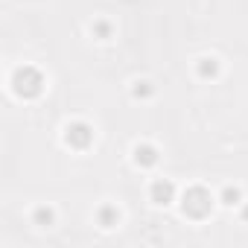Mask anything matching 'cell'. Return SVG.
Instances as JSON below:
<instances>
[{
	"mask_svg": "<svg viewBox=\"0 0 248 248\" xmlns=\"http://www.w3.org/2000/svg\"><path fill=\"white\" fill-rule=\"evenodd\" d=\"M242 216H245V219H248V207H245V213H242Z\"/></svg>",
	"mask_w": 248,
	"mask_h": 248,
	"instance_id": "7c38bea8",
	"label": "cell"
},
{
	"mask_svg": "<svg viewBox=\"0 0 248 248\" xmlns=\"http://www.w3.org/2000/svg\"><path fill=\"white\" fill-rule=\"evenodd\" d=\"M12 88L18 96L30 99V96H38L44 91V76L35 70V67H18L15 76H12Z\"/></svg>",
	"mask_w": 248,
	"mask_h": 248,
	"instance_id": "6da1fadb",
	"label": "cell"
},
{
	"mask_svg": "<svg viewBox=\"0 0 248 248\" xmlns=\"http://www.w3.org/2000/svg\"><path fill=\"white\" fill-rule=\"evenodd\" d=\"M216 73H219V62L216 59H202L199 62V76L202 79H213Z\"/></svg>",
	"mask_w": 248,
	"mask_h": 248,
	"instance_id": "52a82bcc",
	"label": "cell"
},
{
	"mask_svg": "<svg viewBox=\"0 0 248 248\" xmlns=\"http://www.w3.org/2000/svg\"><path fill=\"white\" fill-rule=\"evenodd\" d=\"M222 202L225 204H236L239 202V187H225L222 190Z\"/></svg>",
	"mask_w": 248,
	"mask_h": 248,
	"instance_id": "9c48e42d",
	"label": "cell"
},
{
	"mask_svg": "<svg viewBox=\"0 0 248 248\" xmlns=\"http://www.w3.org/2000/svg\"><path fill=\"white\" fill-rule=\"evenodd\" d=\"M91 140H93V129L88 126V123H82V120L70 123V126L64 129V143L73 146V149H88Z\"/></svg>",
	"mask_w": 248,
	"mask_h": 248,
	"instance_id": "3957f363",
	"label": "cell"
},
{
	"mask_svg": "<svg viewBox=\"0 0 248 248\" xmlns=\"http://www.w3.org/2000/svg\"><path fill=\"white\" fill-rule=\"evenodd\" d=\"M172 199H175V184H172V181L161 178V181L152 184V202H158V204H170Z\"/></svg>",
	"mask_w": 248,
	"mask_h": 248,
	"instance_id": "277c9868",
	"label": "cell"
},
{
	"mask_svg": "<svg viewBox=\"0 0 248 248\" xmlns=\"http://www.w3.org/2000/svg\"><path fill=\"white\" fill-rule=\"evenodd\" d=\"M149 93H152V85H149V82H138L135 96H149Z\"/></svg>",
	"mask_w": 248,
	"mask_h": 248,
	"instance_id": "8fae6325",
	"label": "cell"
},
{
	"mask_svg": "<svg viewBox=\"0 0 248 248\" xmlns=\"http://www.w3.org/2000/svg\"><path fill=\"white\" fill-rule=\"evenodd\" d=\"M53 219H56V213H53L50 207H38V210H35V222H38L41 228H50Z\"/></svg>",
	"mask_w": 248,
	"mask_h": 248,
	"instance_id": "ba28073f",
	"label": "cell"
},
{
	"mask_svg": "<svg viewBox=\"0 0 248 248\" xmlns=\"http://www.w3.org/2000/svg\"><path fill=\"white\" fill-rule=\"evenodd\" d=\"M210 207H213V199H210V193H207L204 187H190V190L184 193V213H187V216L204 219V216L210 213Z\"/></svg>",
	"mask_w": 248,
	"mask_h": 248,
	"instance_id": "7a4b0ae2",
	"label": "cell"
},
{
	"mask_svg": "<svg viewBox=\"0 0 248 248\" xmlns=\"http://www.w3.org/2000/svg\"><path fill=\"white\" fill-rule=\"evenodd\" d=\"M91 30H93V35H99V38H108V35H111V27H108L105 21H96Z\"/></svg>",
	"mask_w": 248,
	"mask_h": 248,
	"instance_id": "30bf717a",
	"label": "cell"
},
{
	"mask_svg": "<svg viewBox=\"0 0 248 248\" xmlns=\"http://www.w3.org/2000/svg\"><path fill=\"white\" fill-rule=\"evenodd\" d=\"M96 219H99V225H102V228H114V225H117V219H120V213H117V207L105 204V207H99Z\"/></svg>",
	"mask_w": 248,
	"mask_h": 248,
	"instance_id": "8992f818",
	"label": "cell"
},
{
	"mask_svg": "<svg viewBox=\"0 0 248 248\" xmlns=\"http://www.w3.org/2000/svg\"><path fill=\"white\" fill-rule=\"evenodd\" d=\"M135 164H138V167H155V164H158V149L149 146V143L135 146Z\"/></svg>",
	"mask_w": 248,
	"mask_h": 248,
	"instance_id": "5b68a950",
	"label": "cell"
}]
</instances>
